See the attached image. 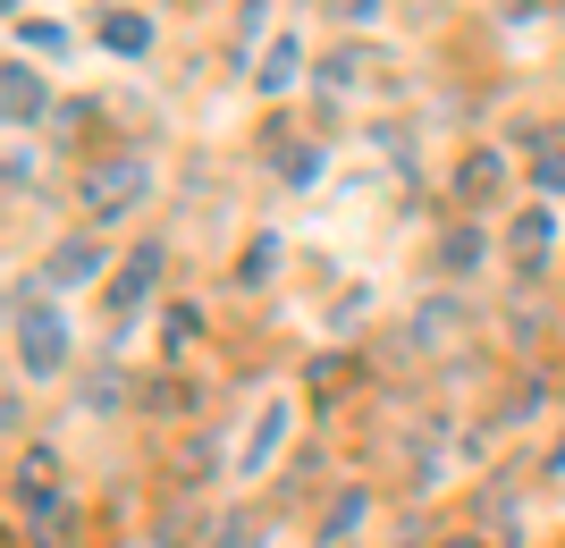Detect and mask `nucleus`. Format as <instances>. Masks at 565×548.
<instances>
[{
    "label": "nucleus",
    "mask_w": 565,
    "mask_h": 548,
    "mask_svg": "<svg viewBox=\"0 0 565 548\" xmlns=\"http://www.w3.org/2000/svg\"><path fill=\"white\" fill-rule=\"evenodd\" d=\"M136 194H143V169L136 161H110V169L85 178V203H94L102 219H118V203H136Z\"/></svg>",
    "instance_id": "1"
},
{
    "label": "nucleus",
    "mask_w": 565,
    "mask_h": 548,
    "mask_svg": "<svg viewBox=\"0 0 565 548\" xmlns=\"http://www.w3.org/2000/svg\"><path fill=\"white\" fill-rule=\"evenodd\" d=\"M18 337H25V363H34V372H51V363H60V321H51V312H25Z\"/></svg>",
    "instance_id": "2"
},
{
    "label": "nucleus",
    "mask_w": 565,
    "mask_h": 548,
    "mask_svg": "<svg viewBox=\"0 0 565 548\" xmlns=\"http://www.w3.org/2000/svg\"><path fill=\"white\" fill-rule=\"evenodd\" d=\"M43 110V76L34 68H9V119H34Z\"/></svg>",
    "instance_id": "3"
},
{
    "label": "nucleus",
    "mask_w": 565,
    "mask_h": 548,
    "mask_svg": "<svg viewBox=\"0 0 565 548\" xmlns=\"http://www.w3.org/2000/svg\"><path fill=\"white\" fill-rule=\"evenodd\" d=\"M102 43H110V51H143V18H110V25H102Z\"/></svg>",
    "instance_id": "4"
},
{
    "label": "nucleus",
    "mask_w": 565,
    "mask_h": 548,
    "mask_svg": "<svg viewBox=\"0 0 565 548\" xmlns=\"http://www.w3.org/2000/svg\"><path fill=\"white\" fill-rule=\"evenodd\" d=\"M51 270H60V279H85V270H94V245H60V254H51Z\"/></svg>",
    "instance_id": "5"
}]
</instances>
